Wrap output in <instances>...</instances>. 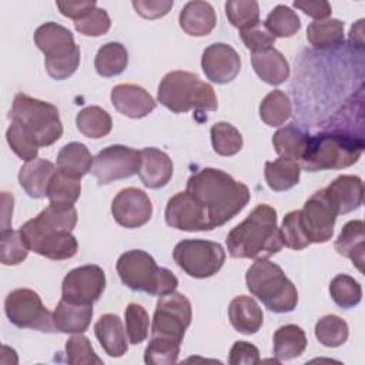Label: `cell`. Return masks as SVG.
Wrapping results in <instances>:
<instances>
[{
  "mask_svg": "<svg viewBox=\"0 0 365 365\" xmlns=\"http://www.w3.org/2000/svg\"><path fill=\"white\" fill-rule=\"evenodd\" d=\"M208 212L211 228L234 218L250 201L248 187L218 168H201L187 181V190Z\"/></svg>",
  "mask_w": 365,
  "mask_h": 365,
  "instance_id": "6da1fadb",
  "label": "cell"
},
{
  "mask_svg": "<svg viewBox=\"0 0 365 365\" xmlns=\"http://www.w3.org/2000/svg\"><path fill=\"white\" fill-rule=\"evenodd\" d=\"M228 254L232 258H269L282 248L277 211L268 204H258L250 215L227 235Z\"/></svg>",
  "mask_w": 365,
  "mask_h": 365,
  "instance_id": "7a4b0ae2",
  "label": "cell"
},
{
  "mask_svg": "<svg viewBox=\"0 0 365 365\" xmlns=\"http://www.w3.org/2000/svg\"><path fill=\"white\" fill-rule=\"evenodd\" d=\"M362 135L331 130L308 135L299 167L309 173L341 170L355 164L364 151Z\"/></svg>",
  "mask_w": 365,
  "mask_h": 365,
  "instance_id": "3957f363",
  "label": "cell"
},
{
  "mask_svg": "<svg viewBox=\"0 0 365 365\" xmlns=\"http://www.w3.org/2000/svg\"><path fill=\"white\" fill-rule=\"evenodd\" d=\"M157 98L173 113L215 111L218 107L212 86L201 81L197 74L182 70L170 71L163 77Z\"/></svg>",
  "mask_w": 365,
  "mask_h": 365,
  "instance_id": "277c9868",
  "label": "cell"
},
{
  "mask_svg": "<svg viewBox=\"0 0 365 365\" xmlns=\"http://www.w3.org/2000/svg\"><path fill=\"white\" fill-rule=\"evenodd\" d=\"M245 282L248 291L272 312H291L298 304L295 285L287 278L282 268L268 258L255 259L247 269Z\"/></svg>",
  "mask_w": 365,
  "mask_h": 365,
  "instance_id": "5b68a950",
  "label": "cell"
},
{
  "mask_svg": "<svg viewBox=\"0 0 365 365\" xmlns=\"http://www.w3.org/2000/svg\"><path fill=\"white\" fill-rule=\"evenodd\" d=\"M115 268L121 282L133 291L163 297L178 287L177 277L170 269L158 267L155 259L143 250L121 254Z\"/></svg>",
  "mask_w": 365,
  "mask_h": 365,
  "instance_id": "8992f818",
  "label": "cell"
},
{
  "mask_svg": "<svg viewBox=\"0 0 365 365\" xmlns=\"http://www.w3.org/2000/svg\"><path fill=\"white\" fill-rule=\"evenodd\" d=\"M10 118L17 123L38 147L54 144L63 134V124L57 107L23 93L16 94Z\"/></svg>",
  "mask_w": 365,
  "mask_h": 365,
  "instance_id": "52a82bcc",
  "label": "cell"
},
{
  "mask_svg": "<svg viewBox=\"0 0 365 365\" xmlns=\"http://www.w3.org/2000/svg\"><path fill=\"white\" fill-rule=\"evenodd\" d=\"M34 43L44 53V66L51 78H68L78 68L80 47L68 29L54 21L44 23L34 31Z\"/></svg>",
  "mask_w": 365,
  "mask_h": 365,
  "instance_id": "ba28073f",
  "label": "cell"
},
{
  "mask_svg": "<svg viewBox=\"0 0 365 365\" xmlns=\"http://www.w3.org/2000/svg\"><path fill=\"white\" fill-rule=\"evenodd\" d=\"M175 264L190 277L208 278L217 274L225 262L221 244L208 240H182L173 251Z\"/></svg>",
  "mask_w": 365,
  "mask_h": 365,
  "instance_id": "9c48e42d",
  "label": "cell"
},
{
  "mask_svg": "<svg viewBox=\"0 0 365 365\" xmlns=\"http://www.w3.org/2000/svg\"><path fill=\"white\" fill-rule=\"evenodd\" d=\"M192 318L191 302L180 292L163 295L155 307L151 338H161L177 344L182 342L185 329Z\"/></svg>",
  "mask_w": 365,
  "mask_h": 365,
  "instance_id": "30bf717a",
  "label": "cell"
},
{
  "mask_svg": "<svg viewBox=\"0 0 365 365\" xmlns=\"http://www.w3.org/2000/svg\"><path fill=\"white\" fill-rule=\"evenodd\" d=\"M20 231L30 248L36 254L48 259H68L77 254V240L71 231L56 230L38 222L36 218L29 220L20 227Z\"/></svg>",
  "mask_w": 365,
  "mask_h": 365,
  "instance_id": "8fae6325",
  "label": "cell"
},
{
  "mask_svg": "<svg viewBox=\"0 0 365 365\" xmlns=\"http://www.w3.org/2000/svg\"><path fill=\"white\" fill-rule=\"evenodd\" d=\"M9 321L17 328H30L41 332H53V314L43 305L37 292L29 288L11 291L4 301Z\"/></svg>",
  "mask_w": 365,
  "mask_h": 365,
  "instance_id": "7c38bea8",
  "label": "cell"
},
{
  "mask_svg": "<svg viewBox=\"0 0 365 365\" xmlns=\"http://www.w3.org/2000/svg\"><path fill=\"white\" fill-rule=\"evenodd\" d=\"M140 151L125 145H110L101 150L93 161L91 173L98 184H110L138 173Z\"/></svg>",
  "mask_w": 365,
  "mask_h": 365,
  "instance_id": "4fadbf2b",
  "label": "cell"
},
{
  "mask_svg": "<svg viewBox=\"0 0 365 365\" xmlns=\"http://www.w3.org/2000/svg\"><path fill=\"white\" fill-rule=\"evenodd\" d=\"M336 208L331 202L325 188L315 191L301 210V221L309 242H327L332 238L336 221Z\"/></svg>",
  "mask_w": 365,
  "mask_h": 365,
  "instance_id": "5bb4252c",
  "label": "cell"
},
{
  "mask_svg": "<svg viewBox=\"0 0 365 365\" xmlns=\"http://www.w3.org/2000/svg\"><path fill=\"white\" fill-rule=\"evenodd\" d=\"M106 288V274L94 264L71 269L63 279V299L81 305H93L100 299Z\"/></svg>",
  "mask_w": 365,
  "mask_h": 365,
  "instance_id": "9a60e30c",
  "label": "cell"
},
{
  "mask_svg": "<svg viewBox=\"0 0 365 365\" xmlns=\"http://www.w3.org/2000/svg\"><path fill=\"white\" fill-rule=\"evenodd\" d=\"M165 222L181 231H211L207 210L187 191L174 194L165 207Z\"/></svg>",
  "mask_w": 365,
  "mask_h": 365,
  "instance_id": "2e32d148",
  "label": "cell"
},
{
  "mask_svg": "<svg viewBox=\"0 0 365 365\" xmlns=\"http://www.w3.org/2000/svg\"><path fill=\"white\" fill-rule=\"evenodd\" d=\"M111 214L117 224L125 228H138L147 224L153 215V204L148 195L134 187L118 191L111 202Z\"/></svg>",
  "mask_w": 365,
  "mask_h": 365,
  "instance_id": "e0dca14e",
  "label": "cell"
},
{
  "mask_svg": "<svg viewBox=\"0 0 365 365\" xmlns=\"http://www.w3.org/2000/svg\"><path fill=\"white\" fill-rule=\"evenodd\" d=\"M201 67L208 80L217 84H227L238 76L241 70V58L231 46L225 43H214L204 50Z\"/></svg>",
  "mask_w": 365,
  "mask_h": 365,
  "instance_id": "ac0fdd59",
  "label": "cell"
},
{
  "mask_svg": "<svg viewBox=\"0 0 365 365\" xmlns=\"http://www.w3.org/2000/svg\"><path fill=\"white\" fill-rule=\"evenodd\" d=\"M111 103L118 113L130 118H143L155 108L151 94L137 84H118L113 87Z\"/></svg>",
  "mask_w": 365,
  "mask_h": 365,
  "instance_id": "d6986e66",
  "label": "cell"
},
{
  "mask_svg": "<svg viewBox=\"0 0 365 365\" xmlns=\"http://www.w3.org/2000/svg\"><path fill=\"white\" fill-rule=\"evenodd\" d=\"M137 174L145 187L153 190L161 188L173 177V161L164 151L155 147L143 148L140 150V168Z\"/></svg>",
  "mask_w": 365,
  "mask_h": 365,
  "instance_id": "ffe728a7",
  "label": "cell"
},
{
  "mask_svg": "<svg viewBox=\"0 0 365 365\" xmlns=\"http://www.w3.org/2000/svg\"><path fill=\"white\" fill-rule=\"evenodd\" d=\"M338 215L361 207L364 197L362 180L356 175H339L325 188Z\"/></svg>",
  "mask_w": 365,
  "mask_h": 365,
  "instance_id": "44dd1931",
  "label": "cell"
},
{
  "mask_svg": "<svg viewBox=\"0 0 365 365\" xmlns=\"http://www.w3.org/2000/svg\"><path fill=\"white\" fill-rule=\"evenodd\" d=\"M54 173L56 167L51 161L36 158L21 165L19 171V182L31 198H44L47 197Z\"/></svg>",
  "mask_w": 365,
  "mask_h": 365,
  "instance_id": "7402d4cb",
  "label": "cell"
},
{
  "mask_svg": "<svg viewBox=\"0 0 365 365\" xmlns=\"http://www.w3.org/2000/svg\"><path fill=\"white\" fill-rule=\"evenodd\" d=\"M228 318L234 329L244 335L255 334L264 322L262 309L255 299L248 295H238L230 302Z\"/></svg>",
  "mask_w": 365,
  "mask_h": 365,
  "instance_id": "603a6c76",
  "label": "cell"
},
{
  "mask_svg": "<svg viewBox=\"0 0 365 365\" xmlns=\"http://www.w3.org/2000/svg\"><path fill=\"white\" fill-rule=\"evenodd\" d=\"M93 318V305H81L60 299L53 311V324L63 334H83Z\"/></svg>",
  "mask_w": 365,
  "mask_h": 365,
  "instance_id": "cb8c5ba5",
  "label": "cell"
},
{
  "mask_svg": "<svg viewBox=\"0 0 365 365\" xmlns=\"http://www.w3.org/2000/svg\"><path fill=\"white\" fill-rule=\"evenodd\" d=\"M94 334L108 356H123L127 349V336L121 319L114 314L101 315L94 324Z\"/></svg>",
  "mask_w": 365,
  "mask_h": 365,
  "instance_id": "d4e9b609",
  "label": "cell"
},
{
  "mask_svg": "<svg viewBox=\"0 0 365 365\" xmlns=\"http://www.w3.org/2000/svg\"><path fill=\"white\" fill-rule=\"evenodd\" d=\"M180 27L194 37H202L212 31L217 16L212 6L207 1H188L180 11Z\"/></svg>",
  "mask_w": 365,
  "mask_h": 365,
  "instance_id": "484cf974",
  "label": "cell"
},
{
  "mask_svg": "<svg viewBox=\"0 0 365 365\" xmlns=\"http://www.w3.org/2000/svg\"><path fill=\"white\" fill-rule=\"evenodd\" d=\"M251 64L257 76L271 86H278L289 77V64L274 47L251 53Z\"/></svg>",
  "mask_w": 365,
  "mask_h": 365,
  "instance_id": "4316f807",
  "label": "cell"
},
{
  "mask_svg": "<svg viewBox=\"0 0 365 365\" xmlns=\"http://www.w3.org/2000/svg\"><path fill=\"white\" fill-rule=\"evenodd\" d=\"M335 250L338 254L349 258L355 267L362 271L364 264V252H365V235H364V222L361 220L348 221L336 241Z\"/></svg>",
  "mask_w": 365,
  "mask_h": 365,
  "instance_id": "83f0119b",
  "label": "cell"
},
{
  "mask_svg": "<svg viewBox=\"0 0 365 365\" xmlns=\"http://www.w3.org/2000/svg\"><path fill=\"white\" fill-rule=\"evenodd\" d=\"M93 155L88 148L77 141L66 144L57 154V170L74 177L81 178L93 167Z\"/></svg>",
  "mask_w": 365,
  "mask_h": 365,
  "instance_id": "f1b7e54d",
  "label": "cell"
},
{
  "mask_svg": "<svg viewBox=\"0 0 365 365\" xmlns=\"http://www.w3.org/2000/svg\"><path fill=\"white\" fill-rule=\"evenodd\" d=\"M274 355L278 361H288L299 356L307 348V336L301 327L288 324L279 327L272 338Z\"/></svg>",
  "mask_w": 365,
  "mask_h": 365,
  "instance_id": "f546056e",
  "label": "cell"
},
{
  "mask_svg": "<svg viewBox=\"0 0 365 365\" xmlns=\"http://www.w3.org/2000/svg\"><path fill=\"white\" fill-rule=\"evenodd\" d=\"M301 174L299 163L288 158H277L265 163V181L272 191H287L298 184Z\"/></svg>",
  "mask_w": 365,
  "mask_h": 365,
  "instance_id": "4dcf8cb0",
  "label": "cell"
},
{
  "mask_svg": "<svg viewBox=\"0 0 365 365\" xmlns=\"http://www.w3.org/2000/svg\"><path fill=\"white\" fill-rule=\"evenodd\" d=\"M307 38L318 50L338 47L344 43V23L338 19L315 20L307 29Z\"/></svg>",
  "mask_w": 365,
  "mask_h": 365,
  "instance_id": "1f68e13d",
  "label": "cell"
},
{
  "mask_svg": "<svg viewBox=\"0 0 365 365\" xmlns=\"http://www.w3.org/2000/svg\"><path fill=\"white\" fill-rule=\"evenodd\" d=\"M307 140L308 135L301 128H298L295 124H289L279 128L272 135V145L279 157L298 163L305 151Z\"/></svg>",
  "mask_w": 365,
  "mask_h": 365,
  "instance_id": "d6a6232c",
  "label": "cell"
},
{
  "mask_svg": "<svg viewBox=\"0 0 365 365\" xmlns=\"http://www.w3.org/2000/svg\"><path fill=\"white\" fill-rule=\"evenodd\" d=\"M128 64V53L121 43L110 41L101 46L96 54L94 67L101 77L121 74Z\"/></svg>",
  "mask_w": 365,
  "mask_h": 365,
  "instance_id": "836d02e7",
  "label": "cell"
},
{
  "mask_svg": "<svg viewBox=\"0 0 365 365\" xmlns=\"http://www.w3.org/2000/svg\"><path fill=\"white\" fill-rule=\"evenodd\" d=\"M76 124L83 135L94 140L106 137L113 127L110 114L98 106H88L80 110L76 117Z\"/></svg>",
  "mask_w": 365,
  "mask_h": 365,
  "instance_id": "e575fe53",
  "label": "cell"
},
{
  "mask_svg": "<svg viewBox=\"0 0 365 365\" xmlns=\"http://www.w3.org/2000/svg\"><path fill=\"white\" fill-rule=\"evenodd\" d=\"M291 115V101L281 90L269 91L259 104L261 120L271 127L282 125Z\"/></svg>",
  "mask_w": 365,
  "mask_h": 365,
  "instance_id": "d590c367",
  "label": "cell"
},
{
  "mask_svg": "<svg viewBox=\"0 0 365 365\" xmlns=\"http://www.w3.org/2000/svg\"><path fill=\"white\" fill-rule=\"evenodd\" d=\"M81 192L80 178L70 177L58 170H56L50 185H48V201L50 204H61V205H73Z\"/></svg>",
  "mask_w": 365,
  "mask_h": 365,
  "instance_id": "8d00e7d4",
  "label": "cell"
},
{
  "mask_svg": "<svg viewBox=\"0 0 365 365\" xmlns=\"http://www.w3.org/2000/svg\"><path fill=\"white\" fill-rule=\"evenodd\" d=\"M264 27L274 37H291L301 29V20L289 7L278 4L267 16Z\"/></svg>",
  "mask_w": 365,
  "mask_h": 365,
  "instance_id": "74e56055",
  "label": "cell"
},
{
  "mask_svg": "<svg viewBox=\"0 0 365 365\" xmlns=\"http://www.w3.org/2000/svg\"><path fill=\"white\" fill-rule=\"evenodd\" d=\"M329 294L338 307L349 309L361 302L362 288L359 282L352 277L346 274H338L331 279Z\"/></svg>",
  "mask_w": 365,
  "mask_h": 365,
  "instance_id": "f35d334b",
  "label": "cell"
},
{
  "mask_svg": "<svg viewBox=\"0 0 365 365\" xmlns=\"http://www.w3.org/2000/svg\"><path fill=\"white\" fill-rule=\"evenodd\" d=\"M211 143L217 154L230 157L242 148V135L232 124L218 121L211 127Z\"/></svg>",
  "mask_w": 365,
  "mask_h": 365,
  "instance_id": "ab89813d",
  "label": "cell"
},
{
  "mask_svg": "<svg viewBox=\"0 0 365 365\" xmlns=\"http://www.w3.org/2000/svg\"><path fill=\"white\" fill-rule=\"evenodd\" d=\"M315 336L324 346H341L348 339V324L338 315H325L315 325Z\"/></svg>",
  "mask_w": 365,
  "mask_h": 365,
  "instance_id": "60d3db41",
  "label": "cell"
},
{
  "mask_svg": "<svg viewBox=\"0 0 365 365\" xmlns=\"http://www.w3.org/2000/svg\"><path fill=\"white\" fill-rule=\"evenodd\" d=\"M0 259L4 265H16L23 262L29 255V245L20 230H1L0 235Z\"/></svg>",
  "mask_w": 365,
  "mask_h": 365,
  "instance_id": "b9f144b4",
  "label": "cell"
},
{
  "mask_svg": "<svg viewBox=\"0 0 365 365\" xmlns=\"http://www.w3.org/2000/svg\"><path fill=\"white\" fill-rule=\"evenodd\" d=\"M228 21L240 31L259 23V7L254 0H230L225 3Z\"/></svg>",
  "mask_w": 365,
  "mask_h": 365,
  "instance_id": "7bdbcfd3",
  "label": "cell"
},
{
  "mask_svg": "<svg viewBox=\"0 0 365 365\" xmlns=\"http://www.w3.org/2000/svg\"><path fill=\"white\" fill-rule=\"evenodd\" d=\"M279 234L282 245L291 250H302L311 244L302 227L301 210L291 211L284 217L282 224L279 227Z\"/></svg>",
  "mask_w": 365,
  "mask_h": 365,
  "instance_id": "ee69618b",
  "label": "cell"
},
{
  "mask_svg": "<svg viewBox=\"0 0 365 365\" xmlns=\"http://www.w3.org/2000/svg\"><path fill=\"white\" fill-rule=\"evenodd\" d=\"M125 317V332L128 341L134 345L143 342L148 335V325L150 318L147 311L138 304H128L124 312Z\"/></svg>",
  "mask_w": 365,
  "mask_h": 365,
  "instance_id": "f6af8a7d",
  "label": "cell"
},
{
  "mask_svg": "<svg viewBox=\"0 0 365 365\" xmlns=\"http://www.w3.org/2000/svg\"><path fill=\"white\" fill-rule=\"evenodd\" d=\"M180 345L181 344L161 338H150V342L144 351V361L150 365L174 364L178 359Z\"/></svg>",
  "mask_w": 365,
  "mask_h": 365,
  "instance_id": "bcb514c9",
  "label": "cell"
},
{
  "mask_svg": "<svg viewBox=\"0 0 365 365\" xmlns=\"http://www.w3.org/2000/svg\"><path fill=\"white\" fill-rule=\"evenodd\" d=\"M66 356L71 365L103 364V359L94 352L91 342L87 336L78 334L66 341Z\"/></svg>",
  "mask_w": 365,
  "mask_h": 365,
  "instance_id": "7dc6e473",
  "label": "cell"
},
{
  "mask_svg": "<svg viewBox=\"0 0 365 365\" xmlns=\"http://www.w3.org/2000/svg\"><path fill=\"white\" fill-rule=\"evenodd\" d=\"M6 138L13 153L21 160H24L26 163L37 158L38 145L17 123L11 121V124L6 131Z\"/></svg>",
  "mask_w": 365,
  "mask_h": 365,
  "instance_id": "c3c4849f",
  "label": "cell"
},
{
  "mask_svg": "<svg viewBox=\"0 0 365 365\" xmlns=\"http://www.w3.org/2000/svg\"><path fill=\"white\" fill-rule=\"evenodd\" d=\"M76 30L83 36L98 37L106 34L111 27V20L104 9H94L87 16L74 21Z\"/></svg>",
  "mask_w": 365,
  "mask_h": 365,
  "instance_id": "681fc988",
  "label": "cell"
},
{
  "mask_svg": "<svg viewBox=\"0 0 365 365\" xmlns=\"http://www.w3.org/2000/svg\"><path fill=\"white\" fill-rule=\"evenodd\" d=\"M240 36H241V40L244 41L245 47L251 53H257V51L269 48L275 43V37L271 36V33L261 23H258L257 26L250 27L247 30H241Z\"/></svg>",
  "mask_w": 365,
  "mask_h": 365,
  "instance_id": "f907efd6",
  "label": "cell"
},
{
  "mask_svg": "<svg viewBox=\"0 0 365 365\" xmlns=\"http://www.w3.org/2000/svg\"><path fill=\"white\" fill-rule=\"evenodd\" d=\"M228 362L231 365H255L259 362V351L250 342L237 341L231 346Z\"/></svg>",
  "mask_w": 365,
  "mask_h": 365,
  "instance_id": "816d5d0a",
  "label": "cell"
},
{
  "mask_svg": "<svg viewBox=\"0 0 365 365\" xmlns=\"http://www.w3.org/2000/svg\"><path fill=\"white\" fill-rule=\"evenodd\" d=\"M174 1L173 0H134V10L144 19H158L165 16Z\"/></svg>",
  "mask_w": 365,
  "mask_h": 365,
  "instance_id": "f5cc1de1",
  "label": "cell"
},
{
  "mask_svg": "<svg viewBox=\"0 0 365 365\" xmlns=\"http://www.w3.org/2000/svg\"><path fill=\"white\" fill-rule=\"evenodd\" d=\"M57 7L60 13L68 19L80 20L93 11L97 7L94 0H84V1H57Z\"/></svg>",
  "mask_w": 365,
  "mask_h": 365,
  "instance_id": "db71d44e",
  "label": "cell"
},
{
  "mask_svg": "<svg viewBox=\"0 0 365 365\" xmlns=\"http://www.w3.org/2000/svg\"><path fill=\"white\" fill-rule=\"evenodd\" d=\"M294 7L304 11L307 16L317 19V20H325L331 16V4L325 0L319 1H311V0H297L294 1Z\"/></svg>",
  "mask_w": 365,
  "mask_h": 365,
  "instance_id": "11a10c76",
  "label": "cell"
}]
</instances>
